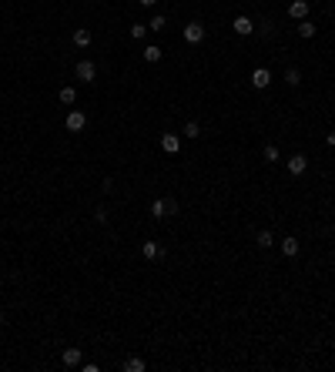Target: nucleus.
<instances>
[{
	"label": "nucleus",
	"mask_w": 335,
	"mask_h": 372,
	"mask_svg": "<svg viewBox=\"0 0 335 372\" xmlns=\"http://www.w3.org/2000/svg\"><path fill=\"white\" fill-rule=\"evenodd\" d=\"M74 74H77V81H97V64L94 61H77V67H74Z\"/></svg>",
	"instance_id": "f257e3e1"
},
{
	"label": "nucleus",
	"mask_w": 335,
	"mask_h": 372,
	"mask_svg": "<svg viewBox=\"0 0 335 372\" xmlns=\"http://www.w3.org/2000/svg\"><path fill=\"white\" fill-rule=\"evenodd\" d=\"M285 168H288V175H305V171H309V158H305V154H292V158H288L285 161Z\"/></svg>",
	"instance_id": "f03ea898"
},
{
	"label": "nucleus",
	"mask_w": 335,
	"mask_h": 372,
	"mask_svg": "<svg viewBox=\"0 0 335 372\" xmlns=\"http://www.w3.org/2000/svg\"><path fill=\"white\" fill-rule=\"evenodd\" d=\"M268 84H271V71H268V67H255V71H252V88L265 91Z\"/></svg>",
	"instance_id": "7ed1b4c3"
},
{
	"label": "nucleus",
	"mask_w": 335,
	"mask_h": 372,
	"mask_svg": "<svg viewBox=\"0 0 335 372\" xmlns=\"http://www.w3.org/2000/svg\"><path fill=\"white\" fill-rule=\"evenodd\" d=\"M184 41H188V44H201V41H205V24L191 20V24L184 27Z\"/></svg>",
	"instance_id": "20e7f679"
},
{
	"label": "nucleus",
	"mask_w": 335,
	"mask_h": 372,
	"mask_svg": "<svg viewBox=\"0 0 335 372\" xmlns=\"http://www.w3.org/2000/svg\"><path fill=\"white\" fill-rule=\"evenodd\" d=\"M232 31L238 34V37H252V34H255V24H252V17H235Z\"/></svg>",
	"instance_id": "39448f33"
},
{
	"label": "nucleus",
	"mask_w": 335,
	"mask_h": 372,
	"mask_svg": "<svg viewBox=\"0 0 335 372\" xmlns=\"http://www.w3.org/2000/svg\"><path fill=\"white\" fill-rule=\"evenodd\" d=\"M288 17H292V20H305V17H309V0H292V4H288Z\"/></svg>",
	"instance_id": "423d86ee"
},
{
	"label": "nucleus",
	"mask_w": 335,
	"mask_h": 372,
	"mask_svg": "<svg viewBox=\"0 0 335 372\" xmlns=\"http://www.w3.org/2000/svg\"><path fill=\"white\" fill-rule=\"evenodd\" d=\"M161 151L164 154H178L181 151V138H178V134H161Z\"/></svg>",
	"instance_id": "0eeeda50"
},
{
	"label": "nucleus",
	"mask_w": 335,
	"mask_h": 372,
	"mask_svg": "<svg viewBox=\"0 0 335 372\" xmlns=\"http://www.w3.org/2000/svg\"><path fill=\"white\" fill-rule=\"evenodd\" d=\"M64 124H67V131H84L88 128V118H84V111H71Z\"/></svg>",
	"instance_id": "6e6552de"
},
{
	"label": "nucleus",
	"mask_w": 335,
	"mask_h": 372,
	"mask_svg": "<svg viewBox=\"0 0 335 372\" xmlns=\"http://www.w3.org/2000/svg\"><path fill=\"white\" fill-rule=\"evenodd\" d=\"M80 359H84V356H80V349H74V346L61 352V362H64L67 369H74V365H80Z\"/></svg>",
	"instance_id": "1a4fd4ad"
},
{
	"label": "nucleus",
	"mask_w": 335,
	"mask_h": 372,
	"mask_svg": "<svg viewBox=\"0 0 335 372\" xmlns=\"http://www.w3.org/2000/svg\"><path fill=\"white\" fill-rule=\"evenodd\" d=\"M141 255H144L148 262L161 259V245H158V242H141Z\"/></svg>",
	"instance_id": "9d476101"
},
{
	"label": "nucleus",
	"mask_w": 335,
	"mask_h": 372,
	"mask_svg": "<svg viewBox=\"0 0 335 372\" xmlns=\"http://www.w3.org/2000/svg\"><path fill=\"white\" fill-rule=\"evenodd\" d=\"M298 248H302V245H298V238H292V235H288V238H282V255L295 259V255H298Z\"/></svg>",
	"instance_id": "9b49d317"
},
{
	"label": "nucleus",
	"mask_w": 335,
	"mask_h": 372,
	"mask_svg": "<svg viewBox=\"0 0 335 372\" xmlns=\"http://www.w3.org/2000/svg\"><path fill=\"white\" fill-rule=\"evenodd\" d=\"M161 57H164V50H161L158 44H148V47H144V61H148V64H158Z\"/></svg>",
	"instance_id": "f8f14e48"
},
{
	"label": "nucleus",
	"mask_w": 335,
	"mask_h": 372,
	"mask_svg": "<svg viewBox=\"0 0 335 372\" xmlns=\"http://www.w3.org/2000/svg\"><path fill=\"white\" fill-rule=\"evenodd\" d=\"M148 369V362H144L141 356H131V359H124V372H144Z\"/></svg>",
	"instance_id": "ddd939ff"
},
{
	"label": "nucleus",
	"mask_w": 335,
	"mask_h": 372,
	"mask_svg": "<svg viewBox=\"0 0 335 372\" xmlns=\"http://www.w3.org/2000/svg\"><path fill=\"white\" fill-rule=\"evenodd\" d=\"M255 245H258V248H271V245H275V235H271L268 228H262V232L255 235Z\"/></svg>",
	"instance_id": "4468645a"
},
{
	"label": "nucleus",
	"mask_w": 335,
	"mask_h": 372,
	"mask_svg": "<svg viewBox=\"0 0 335 372\" xmlns=\"http://www.w3.org/2000/svg\"><path fill=\"white\" fill-rule=\"evenodd\" d=\"M315 31H319V27L312 24L309 17H305V20H298V37H305V41H309V37H315Z\"/></svg>",
	"instance_id": "2eb2a0df"
},
{
	"label": "nucleus",
	"mask_w": 335,
	"mask_h": 372,
	"mask_svg": "<svg viewBox=\"0 0 335 372\" xmlns=\"http://www.w3.org/2000/svg\"><path fill=\"white\" fill-rule=\"evenodd\" d=\"M74 44H77V47H88L91 44V31L88 27H77V31H74Z\"/></svg>",
	"instance_id": "dca6fc26"
},
{
	"label": "nucleus",
	"mask_w": 335,
	"mask_h": 372,
	"mask_svg": "<svg viewBox=\"0 0 335 372\" xmlns=\"http://www.w3.org/2000/svg\"><path fill=\"white\" fill-rule=\"evenodd\" d=\"M285 84H288V88H298V84H302V74H298V67H288V71H285Z\"/></svg>",
	"instance_id": "f3484780"
},
{
	"label": "nucleus",
	"mask_w": 335,
	"mask_h": 372,
	"mask_svg": "<svg viewBox=\"0 0 335 372\" xmlns=\"http://www.w3.org/2000/svg\"><path fill=\"white\" fill-rule=\"evenodd\" d=\"M94 221H97V225H107V221H111V211H107V205H97V208H94Z\"/></svg>",
	"instance_id": "a211bd4d"
},
{
	"label": "nucleus",
	"mask_w": 335,
	"mask_h": 372,
	"mask_svg": "<svg viewBox=\"0 0 335 372\" xmlns=\"http://www.w3.org/2000/svg\"><path fill=\"white\" fill-rule=\"evenodd\" d=\"M151 218H168V208H164V198L151 202Z\"/></svg>",
	"instance_id": "6ab92c4d"
},
{
	"label": "nucleus",
	"mask_w": 335,
	"mask_h": 372,
	"mask_svg": "<svg viewBox=\"0 0 335 372\" xmlns=\"http://www.w3.org/2000/svg\"><path fill=\"white\" fill-rule=\"evenodd\" d=\"M181 134H184V138H198V134H201V124L198 121H188V124H184V131H181Z\"/></svg>",
	"instance_id": "aec40b11"
},
{
	"label": "nucleus",
	"mask_w": 335,
	"mask_h": 372,
	"mask_svg": "<svg viewBox=\"0 0 335 372\" xmlns=\"http://www.w3.org/2000/svg\"><path fill=\"white\" fill-rule=\"evenodd\" d=\"M74 101H77V91H74V88H61V104L71 107Z\"/></svg>",
	"instance_id": "412c9836"
},
{
	"label": "nucleus",
	"mask_w": 335,
	"mask_h": 372,
	"mask_svg": "<svg viewBox=\"0 0 335 372\" xmlns=\"http://www.w3.org/2000/svg\"><path fill=\"white\" fill-rule=\"evenodd\" d=\"M265 161H271V164H275V161H282V154H278V148H275V145H265Z\"/></svg>",
	"instance_id": "4be33fe9"
},
{
	"label": "nucleus",
	"mask_w": 335,
	"mask_h": 372,
	"mask_svg": "<svg viewBox=\"0 0 335 372\" xmlns=\"http://www.w3.org/2000/svg\"><path fill=\"white\" fill-rule=\"evenodd\" d=\"M164 27H168V17L164 14H154V20L148 24V31H164Z\"/></svg>",
	"instance_id": "5701e85b"
},
{
	"label": "nucleus",
	"mask_w": 335,
	"mask_h": 372,
	"mask_svg": "<svg viewBox=\"0 0 335 372\" xmlns=\"http://www.w3.org/2000/svg\"><path fill=\"white\" fill-rule=\"evenodd\" d=\"M131 37H134V41H144V34H148V24H131Z\"/></svg>",
	"instance_id": "b1692460"
},
{
	"label": "nucleus",
	"mask_w": 335,
	"mask_h": 372,
	"mask_svg": "<svg viewBox=\"0 0 335 372\" xmlns=\"http://www.w3.org/2000/svg\"><path fill=\"white\" fill-rule=\"evenodd\" d=\"M164 208H168V218H171V215H178V202H175V198H168Z\"/></svg>",
	"instance_id": "393cba45"
},
{
	"label": "nucleus",
	"mask_w": 335,
	"mask_h": 372,
	"mask_svg": "<svg viewBox=\"0 0 335 372\" xmlns=\"http://www.w3.org/2000/svg\"><path fill=\"white\" fill-rule=\"evenodd\" d=\"M101 188H104V194H114V181H111V178H104Z\"/></svg>",
	"instance_id": "a878e982"
},
{
	"label": "nucleus",
	"mask_w": 335,
	"mask_h": 372,
	"mask_svg": "<svg viewBox=\"0 0 335 372\" xmlns=\"http://www.w3.org/2000/svg\"><path fill=\"white\" fill-rule=\"evenodd\" d=\"M328 148H335V131H328Z\"/></svg>",
	"instance_id": "bb28decb"
},
{
	"label": "nucleus",
	"mask_w": 335,
	"mask_h": 372,
	"mask_svg": "<svg viewBox=\"0 0 335 372\" xmlns=\"http://www.w3.org/2000/svg\"><path fill=\"white\" fill-rule=\"evenodd\" d=\"M154 4H158V0H141V7H154Z\"/></svg>",
	"instance_id": "cd10ccee"
},
{
	"label": "nucleus",
	"mask_w": 335,
	"mask_h": 372,
	"mask_svg": "<svg viewBox=\"0 0 335 372\" xmlns=\"http://www.w3.org/2000/svg\"><path fill=\"white\" fill-rule=\"evenodd\" d=\"M0 325H4V316H0Z\"/></svg>",
	"instance_id": "c85d7f7f"
}]
</instances>
